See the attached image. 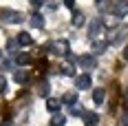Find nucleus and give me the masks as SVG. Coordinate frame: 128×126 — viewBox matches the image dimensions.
Here are the masks:
<instances>
[{
    "mask_svg": "<svg viewBox=\"0 0 128 126\" xmlns=\"http://www.w3.org/2000/svg\"><path fill=\"white\" fill-rule=\"evenodd\" d=\"M82 119H84V124H86V126H97V124H100V115L90 113V111H84V113H82Z\"/></svg>",
    "mask_w": 128,
    "mask_h": 126,
    "instance_id": "7",
    "label": "nucleus"
},
{
    "mask_svg": "<svg viewBox=\"0 0 128 126\" xmlns=\"http://www.w3.org/2000/svg\"><path fill=\"white\" fill-rule=\"evenodd\" d=\"M2 126H11V124H2Z\"/></svg>",
    "mask_w": 128,
    "mask_h": 126,
    "instance_id": "29",
    "label": "nucleus"
},
{
    "mask_svg": "<svg viewBox=\"0 0 128 126\" xmlns=\"http://www.w3.org/2000/svg\"><path fill=\"white\" fill-rule=\"evenodd\" d=\"M71 22H73V27H82L84 25V13H80L73 9V18H71Z\"/></svg>",
    "mask_w": 128,
    "mask_h": 126,
    "instance_id": "16",
    "label": "nucleus"
},
{
    "mask_svg": "<svg viewBox=\"0 0 128 126\" xmlns=\"http://www.w3.org/2000/svg\"><path fill=\"white\" fill-rule=\"evenodd\" d=\"M29 2H31V5H33V7H42V5H44V2H46V0H29Z\"/></svg>",
    "mask_w": 128,
    "mask_h": 126,
    "instance_id": "25",
    "label": "nucleus"
},
{
    "mask_svg": "<svg viewBox=\"0 0 128 126\" xmlns=\"http://www.w3.org/2000/svg\"><path fill=\"white\" fill-rule=\"evenodd\" d=\"M90 84H93V80H90L88 73H82V75H77V77H75V86H77V91H88Z\"/></svg>",
    "mask_w": 128,
    "mask_h": 126,
    "instance_id": "3",
    "label": "nucleus"
},
{
    "mask_svg": "<svg viewBox=\"0 0 128 126\" xmlns=\"http://www.w3.org/2000/svg\"><path fill=\"white\" fill-rule=\"evenodd\" d=\"M16 62H18V64H29V62H31V58H29L26 53H20V55L16 58Z\"/></svg>",
    "mask_w": 128,
    "mask_h": 126,
    "instance_id": "20",
    "label": "nucleus"
},
{
    "mask_svg": "<svg viewBox=\"0 0 128 126\" xmlns=\"http://www.w3.org/2000/svg\"><path fill=\"white\" fill-rule=\"evenodd\" d=\"M113 13H115L117 18H124V16H128V0H115Z\"/></svg>",
    "mask_w": 128,
    "mask_h": 126,
    "instance_id": "5",
    "label": "nucleus"
},
{
    "mask_svg": "<svg viewBox=\"0 0 128 126\" xmlns=\"http://www.w3.org/2000/svg\"><path fill=\"white\" fill-rule=\"evenodd\" d=\"M124 58H126V60H128V49H126V51H124Z\"/></svg>",
    "mask_w": 128,
    "mask_h": 126,
    "instance_id": "28",
    "label": "nucleus"
},
{
    "mask_svg": "<svg viewBox=\"0 0 128 126\" xmlns=\"http://www.w3.org/2000/svg\"><path fill=\"white\" fill-rule=\"evenodd\" d=\"M62 73L68 77H75V66L73 64H62Z\"/></svg>",
    "mask_w": 128,
    "mask_h": 126,
    "instance_id": "19",
    "label": "nucleus"
},
{
    "mask_svg": "<svg viewBox=\"0 0 128 126\" xmlns=\"http://www.w3.org/2000/svg\"><path fill=\"white\" fill-rule=\"evenodd\" d=\"M38 91H40V95H42V97H49V93H51V84H49L46 80H42V82H40V86H38Z\"/></svg>",
    "mask_w": 128,
    "mask_h": 126,
    "instance_id": "15",
    "label": "nucleus"
},
{
    "mask_svg": "<svg viewBox=\"0 0 128 126\" xmlns=\"http://www.w3.org/2000/svg\"><path fill=\"white\" fill-rule=\"evenodd\" d=\"M13 80H16L18 84H26V82H29V73H26V71H16V73H13Z\"/></svg>",
    "mask_w": 128,
    "mask_h": 126,
    "instance_id": "14",
    "label": "nucleus"
},
{
    "mask_svg": "<svg viewBox=\"0 0 128 126\" xmlns=\"http://www.w3.org/2000/svg\"><path fill=\"white\" fill-rule=\"evenodd\" d=\"M102 29H104V22L102 20H93V22H90V40H95L97 38V36H100V33H102Z\"/></svg>",
    "mask_w": 128,
    "mask_h": 126,
    "instance_id": "8",
    "label": "nucleus"
},
{
    "mask_svg": "<svg viewBox=\"0 0 128 126\" xmlns=\"http://www.w3.org/2000/svg\"><path fill=\"white\" fill-rule=\"evenodd\" d=\"M0 93H7V77H4V73H0Z\"/></svg>",
    "mask_w": 128,
    "mask_h": 126,
    "instance_id": "21",
    "label": "nucleus"
},
{
    "mask_svg": "<svg viewBox=\"0 0 128 126\" xmlns=\"http://www.w3.org/2000/svg\"><path fill=\"white\" fill-rule=\"evenodd\" d=\"M31 27H33V29H42V27H44V16H42V13H33V16H31Z\"/></svg>",
    "mask_w": 128,
    "mask_h": 126,
    "instance_id": "10",
    "label": "nucleus"
},
{
    "mask_svg": "<svg viewBox=\"0 0 128 126\" xmlns=\"http://www.w3.org/2000/svg\"><path fill=\"white\" fill-rule=\"evenodd\" d=\"M7 49H9V53H16V51H18V40H16V42H9V44H7Z\"/></svg>",
    "mask_w": 128,
    "mask_h": 126,
    "instance_id": "23",
    "label": "nucleus"
},
{
    "mask_svg": "<svg viewBox=\"0 0 128 126\" xmlns=\"http://www.w3.org/2000/svg\"><path fill=\"white\" fill-rule=\"evenodd\" d=\"M2 20H4L7 25H20L24 18H22V13L13 11V9H4V11H2Z\"/></svg>",
    "mask_w": 128,
    "mask_h": 126,
    "instance_id": "2",
    "label": "nucleus"
},
{
    "mask_svg": "<svg viewBox=\"0 0 128 126\" xmlns=\"http://www.w3.org/2000/svg\"><path fill=\"white\" fill-rule=\"evenodd\" d=\"M104 100H106V91L104 88H95L93 91V102L95 104H104Z\"/></svg>",
    "mask_w": 128,
    "mask_h": 126,
    "instance_id": "11",
    "label": "nucleus"
},
{
    "mask_svg": "<svg viewBox=\"0 0 128 126\" xmlns=\"http://www.w3.org/2000/svg\"><path fill=\"white\" fill-rule=\"evenodd\" d=\"M126 27H119V29H115V31H110V36H108V42H110V44H119V42H122V40L126 38Z\"/></svg>",
    "mask_w": 128,
    "mask_h": 126,
    "instance_id": "4",
    "label": "nucleus"
},
{
    "mask_svg": "<svg viewBox=\"0 0 128 126\" xmlns=\"http://www.w3.org/2000/svg\"><path fill=\"white\" fill-rule=\"evenodd\" d=\"M18 44H20V47H29V44H33V38H31L26 31H22V33L18 36Z\"/></svg>",
    "mask_w": 128,
    "mask_h": 126,
    "instance_id": "13",
    "label": "nucleus"
},
{
    "mask_svg": "<svg viewBox=\"0 0 128 126\" xmlns=\"http://www.w3.org/2000/svg\"><path fill=\"white\" fill-rule=\"evenodd\" d=\"M64 5H66L68 9H75V0H64Z\"/></svg>",
    "mask_w": 128,
    "mask_h": 126,
    "instance_id": "26",
    "label": "nucleus"
},
{
    "mask_svg": "<svg viewBox=\"0 0 128 126\" xmlns=\"http://www.w3.org/2000/svg\"><path fill=\"white\" fill-rule=\"evenodd\" d=\"M108 44H110V42H108V40H93V53H97V55H100V53H104V51L108 49Z\"/></svg>",
    "mask_w": 128,
    "mask_h": 126,
    "instance_id": "9",
    "label": "nucleus"
},
{
    "mask_svg": "<svg viewBox=\"0 0 128 126\" xmlns=\"http://www.w3.org/2000/svg\"><path fill=\"white\" fill-rule=\"evenodd\" d=\"M49 49H51L53 55H58V58H64L66 53H68V40H55L49 44Z\"/></svg>",
    "mask_w": 128,
    "mask_h": 126,
    "instance_id": "1",
    "label": "nucleus"
},
{
    "mask_svg": "<svg viewBox=\"0 0 128 126\" xmlns=\"http://www.w3.org/2000/svg\"><path fill=\"white\" fill-rule=\"evenodd\" d=\"M119 126H128V115H124V117L119 119Z\"/></svg>",
    "mask_w": 128,
    "mask_h": 126,
    "instance_id": "27",
    "label": "nucleus"
},
{
    "mask_svg": "<svg viewBox=\"0 0 128 126\" xmlns=\"http://www.w3.org/2000/svg\"><path fill=\"white\" fill-rule=\"evenodd\" d=\"M66 124V117L64 115H53L51 122H49V126H64Z\"/></svg>",
    "mask_w": 128,
    "mask_h": 126,
    "instance_id": "17",
    "label": "nucleus"
},
{
    "mask_svg": "<svg viewBox=\"0 0 128 126\" xmlns=\"http://www.w3.org/2000/svg\"><path fill=\"white\" fill-rule=\"evenodd\" d=\"M2 69H4V71H13L16 66H13V62H11V60H7V62H2Z\"/></svg>",
    "mask_w": 128,
    "mask_h": 126,
    "instance_id": "24",
    "label": "nucleus"
},
{
    "mask_svg": "<svg viewBox=\"0 0 128 126\" xmlns=\"http://www.w3.org/2000/svg\"><path fill=\"white\" fill-rule=\"evenodd\" d=\"M77 64H80L82 69H86V71H90V69L97 66V62H95L93 55H80V58H77Z\"/></svg>",
    "mask_w": 128,
    "mask_h": 126,
    "instance_id": "6",
    "label": "nucleus"
},
{
    "mask_svg": "<svg viewBox=\"0 0 128 126\" xmlns=\"http://www.w3.org/2000/svg\"><path fill=\"white\" fill-rule=\"evenodd\" d=\"M68 113H71V115H82V113H84V108H82V104H80V102H73V104H71V108H68Z\"/></svg>",
    "mask_w": 128,
    "mask_h": 126,
    "instance_id": "18",
    "label": "nucleus"
},
{
    "mask_svg": "<svg viewBox=\"0 0 128 126\" xmlns=\"http://www.w3.org/2000/svg\"><path fill=\"white\" fill-rule=\"evenodd\" d=\"M60 106H62V102L55 100V97H49V100H46V108H49L51 113H58V111H60Z\"/></svg>",
    "mask_w": 128,
    "mask_h": 126,
    "instance_id": "12",
    "label": "nucleus"
},
{
    "mask_svg": "<svg viewBox=\"0 0 128 126\" xmlns=\"http://www.w3.org/2000/svg\"><path fill=\"white\" fill-rule=\"evenodd\" d=\"M64 102H66V104H73V102H77V95L75 93H66V95H64Z\"/></svg>",
    "mask_w": 128,
    "mask_h": 126,
    "instance_id": "22",
    "label": "nucleus"
}]
</instances>
